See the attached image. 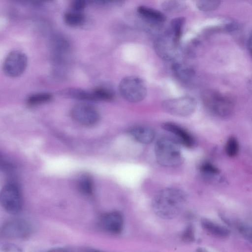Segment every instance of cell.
<instances>
[{"label":"cell","mask_w":252,"mask_h":252,"mask_svg":"<svg viewBox=\"0 0 252 252\" xmlns=\"http://www.w3.org/2000/svg\"><path fill=\"white\" fill-rule=\"evenodd\" d=\"M225 152L230 157H235L239 152V144L234 137H230L225 145Z\"/></svg>","instance_id":"25"},{"label":"cell","mask_w":252,"mask_h":252,"mask_svg":"<svg viewBox=\"0 0 252 252\" xmlns=\"http://www.w3.org/2000/svg\"><path fill=\"white\" fill-rule=\"evenodd\" d=\"M185 20L184 17L174 18L171 21L168 28L175 34L181 37Z\"/></svg>","instance_id":"24"},{"label":"cell","mask_w":252,"mask_h":252,"mask_svg":"<svg viewBox=\"0 0 252 252\" xmlns=\"http://www.w3.org/2000/svg\"><path fill=\"white\" fill-rule=\"evenodd\" d=\"M172 70L175 76L182 82L189 81L194 75V71L189 65L178 62L172 64Z\"/></svg>","instance_id":"15"},{"label":"cell","mask_w":252,"mask_h":252,"mask_svg":"<svg viewBox=\"0 0 252 252\" xmlns=\"http://www.w3.org/2000/svg\"><path fill=\"white\" fill-rule=\"evenodd\" d=\"M163 129L169 132L175 137V140L187 147H192L194 144L193 137L184 128L171 122L162 124Z\"/></svg>","instance_id":"12"},{"label":"cell","mask_w":252,"mask_h":252,"mask_svg":"<svg viewBox=\"0 0 252 252\" xmlns=\"http://www.w3.org/2000/svg\"><path fill=\"white\" fill-rule=\"evenodd\" d=\"M31 224L22 219H13L5 222L0 230L1 235L6 239H23L31 233Z\"/></svg>","instance_id":"8"},{"label":"cell","mask_w":252,"mask_h":252,"mask_svg":"<svg viewBox=\"0 0 252 252\" xmlns=\"http://www.w3.org/2000/svg\"><path fill=\"white\" fill-rule=\"evenodd\" d=\"M195 252H208L204 248H199L197 249Z\"/></svg>","instance_id":"33"},{"label":"cell","mask_w":252,"mask_h":252,"mask_svg":"<svg viewBox=\"0 0 252 252\" xmlns=\"http://www.w3.org/2000/svg\"><path fill=\"white\" fill-rule=\"evenodd\" d=\"M94 101H110L114 98V94L109 89L99 87L92 91Z\"/></svg>","instance_id":"20"},{"label":"cell","mask_w":252,"mask_h":252,"mask_svg":"<svg viewBox=\"0 0 252 252\" xmlns=\"http://www.w3.org/2000/svg\"><path fill=\"white\" fill-rule=\"evenodd\" d=\"M237 227L240 233L245 238L252 243V227L243 223H239Z\"/></svg>","instance_id":"26"},{"label":"cell","mask_w":252,"mask_h":252,"mask_svg":"<svg viewBox=\"0 0 252 252\" xmlns=\"http://www.w3.org/2000/svg\"><path fill=\"white\" fill-rule=\"evenodd\" d=\"M79 190L83 194L90 195L93 192V182L92 179L87 175L80 177L77 182Z\"/></svg>","instance_id":"22"},{"label":"cell","mask_w":252,"mask_h":252,"mask_svg":"<svg viewBox=\"0 0 252 252\" xmlns=\"http://www.w3.org/2000/svg\"><path fill=\"white\" fill-rule=\"evenodd\" d=\"M162 9L169 13H178L184 11L187 7L186 3L182 0H167L161 3Z\"/></svg>","instance_id":"19"},{"label":"cell","mask_w":252,"mask_h":252,"mask_svg":"<svg viewBox=\"0 0 252 252\" xmlns=\"http://www.w3.org/2000/svg\"><path fill=\"white\" fill-rule=\"evenodd\" d=\"M87 252H105V251L98 250H95V249H92V250H88Z\"/></svg>","instance_id":"34"},{"label":"cell","mask_w":252,"mask_h":252,"mask_svg":"<svg viewBox=\"0 0 252 252\" xmlns=\"http://www.w3.org/2000/svg\"><path fill=\"white\" fill-rule=\"evenodd\" d=\"M87 2L83 0H73L71 3V8L72 10L81 12L86 6Z\"/></svg>","instance_id":"28"},{"label":"cell","mask_w":252,"mask_h":252,"mask_svg":"<svg viewBox=\"0 0 252 252\" xmlns=\"http://www.w3.org/2000/svg\"><path fill=\"white\" fill-rule=\"evenodd\" d=\"M70 115L75 122L85 126H94L99 120V114L96 108L85 103H78L73 106Z\"/></svg>","instance_id":"9"},{"label":"cell","mask_w":252,"mask_h":252,"mask_svg":"<svg viewBox=\"0 0 252 252\" xmlns=\"http://www.w3.org/2000/svg\"><path fill=\"white\" fill-rule=\"evenodd\" d=\"M119 91L126 101L137 103L142 101L147 95V87L144 81L135 76L123 78L120 82Z\"/></svg>","instance_id":"4"},{"label":"cell","mask_w":252,"mask_h":252,"mask_svg":"<svg viewBox=\"0 0 252 252\" xmlns=\"http://www.w3.org/2000/svg\"><path fill=\"white\" fill-rule=\"evenodd\" d=\"M0 201L3 209L12 214L18 213L23 206V200L18 187L13 183H8L2 188Z\"/></svg>","instance_id":"7"},{"label":"cell","mask_w":252,"mask_h":252,"mask_svg":"<svg viewBox=\"0 0 252 252\" xmlns=\"http://www.w3.org/2000/svg\"><path fill=\"white\" fill-rule=\"evenodd\" d=\"M248 50L252 57V35L250 37L248 42Z\"/></svg>","instance_id":"31"},{"label":"cell","mask_w":252,"mask_h":252,"mask_svg":"<svg viewBox=\"0 0 252 252\" xmlns=\"http://www.w3.org/2000/svg\"><path fill=\"white\" fill-rule=\"evenodd\" d=\"M63 19L67 25L71 27H78L84 24L85 16L82 12L72 10L64 14Z\"/></svg>","instance_id":"18"},{"label":"cell","mask_w":252,"mask_h":252,"mask_svg":"<svg viewBox=\"0 0 252 252\" xmlns=\"http://www.w3.org/2000/svg\"><path fill=\"white\" fill-rule=\"evenodd\" d=\"M27 64V57L24 53L19 51H13L4 59L3 71L9 77H17L24 72Z\"/></svg>","instance_id":"10"},{"label":"cell","mask_w":252,"mask_h":252,"mask_svg":"<svg viewBox=\"0 0 252 252\" xmlns=\"http://www.w3.org/2000/svg\"><path fill=\"white\" fill-rule=\"evenodd\" d=\"M182 239L187 242H190L194 240V230L191 226H189L187 227L183 233Z\"/></svg>","instance_id":"27"},{"label":"cell","mask_w":252,"mask_h":252,"mask_svg":"<svg viewBox=\"0 0 252 252\" xmlns=\"http://www.w3.org/2000/svg\"><path fill=\"white\" fill-rule=\"evenodd\" d=\"M162 107L166 113L174 116L185 117L191 115L195 110L196 101L190 96H184L164 100Z\"/></svg>","instance_id":"6"},{"label":"cell","mask_w":252,"mask_h":252,"mask_svg":"<svg viewBox=\"0 0 252 252\" xmlns=\"http://www.w3.org/2000/svg\"><path fill=\"white\" fill-rule=\"evenodd\" d=\"M187 199L186 193L180 189H163L153 198V210L160 218L172 219L180 213L186 204Z\"/></svg>","instance_id":"1"},{"label":"cell","mask_w":252,"mask_h":252,"mask_svg":"<svg viewBox=\"0 0 252 252\" xmlns=\"http://www.w3.org/2000/svg\"><path fill=\"white\" fill-rule=\"evenodd\" d=\"M220 1L217 0H199L196 1L198 9L202 11H211L216 9Z\"/></svg>","instance_id":"23"},{"label":"cell","mask_w":252,"mask_h":252,"mask_svg":"<svg viewBox=\"0 0 252 252\" xmlns=\"http://www.w3.org/2000/svg\"><path fill=\"white\" fill-rule=\"evenodd\" d=\"M201 225L207 232L219 237H226L230 233L227 227L206 219L202 220Z\"/></svg>","instance_id":"16"},{"label":"cell","mask_w":252,"mask_h":252,"mask_svg":"<svg viewBox=\"0 0 252 252\" xmlns=\"http://www.w3.org/2000/svg\"><path fill=\"white\" fill-rule=\"evenodd\" d=\"M52 95L48 93H40L31 95L27 99V103L31 106L36 105L50 101Z\"/></svg>","instance_id":"21"},{"label":"cell","mask_w":252,"mask_h":252,"mask_svg":"<svg viewBox=\"0 0 252 252\" xmlns=\"http://www.w3.org/2000/svg\"><path fill=\"white\" fill-rule=\"evenodd\" d=\"M201 170L204 172L210 174H216L219 170L214 165L209 163H205L201 166Z\"/></svg>","instance_id":"30"},{"label":"cell","mask_w":252,"mask_h":252,"mask_svg":"<svg viewBox=\"0 0 252 252\" xmlns=\"http://www.w3.org/2000/svg\"><path fill=\"white\" fill-rule=\"evenodd\" d=\"M61 95L77 99L94 100L92 91L89 92L79 88H69L58 92Z\"/></svg>","instance_id":"17"},{"label":"cell","mask_w":252,"mask_h":252,"mask_svg":"<svg viewBox=\"0 0 252 252\" xmlns=\"http://www.w3.org/2000/svg\"><path fill=\"white\" fill-rule=\"evenodd\" d=\"M99 224L104 231L111 234H118L123 230L124 220L118 212H108L101 216Z\"/></svg>","instance_id":"11"},{"label":"cell","mask_w":252,"mask_h":252,"mask_svg":"<svg viewBox=\"0 0 252 252\" xmlns=\"http://www.w3.org/2000/svg\"><path fill=\"white\" fill-rule=\"evenodd\" d=\"M180 39V37L167 29L155 40L154 47L156 54L163 60H175L179 53Z\"/></svg>","instance_id":"3"},{"label":"cell","mask_w":252,"mask_h":252,"mask_svg":"<svg viewBox=\"0 0 252 252\" xmlns=\"http://www.w3.org/2000/svg\"><path fill=\"white\" fill-rule=\"evenodd\" d=\"M155 152L157 162L162 166L175 167L183 163L178 143L172 138L163 137L158 139Z\"/></svg>","instance_id":"2"},{"label":"cell","mask_w":252,"mask_h":252,"mask_svg":"<svg viewBox=\"0 0 252 252\" xmlns=\"http://www.w3.org/2000/svg\"><path fill=\"white\" fill-rule=\"evenodd\" d=\"M47 252H67L66 250L63 249L57 248L51 250Z\"/></svg>","instance_id":"32"},{"label":"cell","mask_w":252,"mask_h":252,"mask_svg":"<svg viewBox=\"0 0 252 252\" xmlns=\"http://www.w3.org/2000/svg\"><path fill=\"white\" fill-rule=\"evenodd\" d=\"M137 13L146 22L158 25L166 20L165 15L160 11L146 6L141 5L137 7Z\"/></svg>","instance_id":"13"},{"label":"cell","mask_w":252,"mask_h":252,"mask_svg":"<svg viewBox=\"0 0 252 252\" xmlns=\"http://www.w3.org/2000/svg\"><path fill=\"white\" fill-rule=\"evenodd\" d=\"M0 252H22L21 249L13 244H4L1 246Z\"/></svg>","instance_id":"29"},{"label":"cell","mask_w":252,"mask_h":252,"mask_svg":"<svg viewBox=\"0 0 252 252\" xmlns=\"http://www.w3.org/2000/svg\"><path fill=\"white\" fill-rule=\"evenodd\" d=\"M129 133L136 141L142 144L150 143L155 136V132L151 127L143 126L133 127Z\"/></svg>","instance_id":"14"},{"label":"cell","mask_w":252,"mask_h":252,"mask_svg":"<svg viewBox=\"0 0 252 252\" xmlns=\"http://www.w3.org/2000/svg\"><path fill=\"white\" fill-rule=\"evenodd\" d=\"M202 98L205 105L219 116H228L233 110L234 105L231 99L219 92L205 91L202 95Z\"/></svg>","instance_id":"5"}]
</instances>
